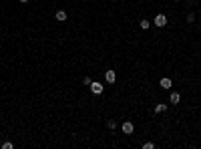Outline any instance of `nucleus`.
<instances>
[{
    "label": "nucleus",
    "mask_w": 201,
    "mask_h": 149,
    "mask_svg": "<svg viewBox=\"0 0 201 149\" xmlns=\"http://www.w3.org/2000/svg\"><path fill=\"white\" fill-rule=\"evenodd\" d=\"M121 129H123V133H125V135H131V133H133V131H135V125H133V123H131V121H125V123H123V127H121Z\"/></svg>",
    "instance_id": "1"
},
{
    "label": "nucleus",
    "mask_w": 201,
    "mask_h": 149,
    "mask_svg": "<svg viewBox=\"0 0 201 149\" xmlns=\"http://www.w3.org/2000/svg\"><path fill=\"white\" fill-rule=\"evenodd\" d=\"M153 22H155V26H165V24H167V16H165V14H157Z\"/></svg>",
    "instance_id": "2"
},
{
    "label": "nucleus",
    "mask_w": 201,
    "mask_h": 149,
    "mask_svg": "<svg viewBox=\"0 0 201 149\" xmlns=\"http://www.w3.org/2000/svg\"><path fill=\"white\" fill-rule=\"evenodd\" d=\"M103 89H105V87H103V85H100V83H91V91H93V93H94V95H100V93H103Z\"/></svg>",
    "instance_id": "3"
},
{
    "label": "nucleus",
    "mask_w": 201,
    "mask_h": 149,
    "mask_svg": "<svg viewBox=\"0 0 201 149\" xmlns=\"http://www.w3.org/2000/svg\"><path fill=\"white\" fill-rule=\"evenodd\" d=\"M105 81L107 83H115L117 81V73H115V71H105Z\"/></svg>",
    "instance_id": "4"
},
{
    "label": "nucleus",
    "mask_w": 201,
    "mask_h": 149,
    "mask_svg": "<svg viewBox=\"0 0 201 149\" xmlns=\"http://www.w3.org/2000/svg\"><path fill=\"white\" fill-rule=\"evenodd\" d=\"M159 85H161L163 89H171V85H173V83H171V79H167V77H163V79L159 81Z\"/></svg>",
    "instance_id": "5"
},
{
    "label": "nucleus",
    "mask_w": 201,
    "mask_h": 149,
    "mask_svg": "<svg viewBox=\"0 0 201 149\" xmlns=\"http://www.w3.org/2000/svg\"><path fill=\"white\" fill-rule=\"evenodd\" d=\"M169 101L173 103V105H177V103L181 101V95H179V93H171V97H169Z\"/></svg>",
    "instance_id": "6"
},
{
    "label": "nucleus",
    "mask_w": 201,
    "mask_h": 149,
    "mask_svg": "<svg viewBox=\"0 0 201 149\" xmlns=\"http://www.w3.org/2000/svg\"><path fill=\"white\" fill-rule=\"evenodd\" d=\"M56 20L64 22V20H67V12H64V10H58V12H56Z\"/></svg>",
    "instance_id": "7"
},
{
    "label": "nucleus",
    "mask_w": 201,
    "mask_h": 149,
    "mask_svg": "<svg viewBox=\"0 0 201 149\" xmlns=\"http://www.w3.org/2000/svg\"><path fill=\"white\" fill-rule=\"evenodd\" d=\"M155 111H157V113H163V111H167V105H165V103H159V105L155 107Z\"/></svg>",
    "instance_id": "8"
},
{
    "label": "nucleus",
    "mask_w": 201,
    "mask_h": 149,
    "mask_svg": "<svg viewBox=\"0 0 201 149\" xmlns=\"http://www.w3.org/2000/svg\"><path fill=\"white\" fill-rule=\"evenodd\" d=\"M91 83H93V81H91L88 77H85V79H82V85H85V87H91Z\"/></svg>",
    "instance_id": "9"
},
{
    "label": "nucleus",
    "mask_w": 201,
    "mask_h": 149,
    "mask_svg": "<svg viewBox=\"0 0 201 149\" xmlns=\"http://www.w3.org/2000/svg\"><path fill=\"white\" fill-rule=\"evenodd\" d=\"M141 28H143V30H147V28H149V20H141Z\"/></svg>",
    "instance_id": "10"
},
{
    "label": "nucleus",
    "mask_w": 201,
    "mask_h": 149,
    "mask_svg": "<svg viewBox=\"0 0 201 149\" xmlns=\"http://www.w3.org/2000/svg\"><path fill=\"white\" fill-rule=\"evenodd\" d=\"M153 147H155V145H153V143H151V141L143 143V149H153Z\"/></svg>",
    "instance_id": "11"
},
{
    "label": "nucleus",
    "mask_w": 201,
    "mask_h": 149,
    "mask_svg": "<svg viewBox=\"0 0 201 149\" xmlns=\"http://www.w3.org/2000/svg\"><path fill=\"white\" fill-rule=\"evenodd\" d=\"M107 127H109V129H115V127H117V123L111 119V121H107Z\"/></svg>",
    "instance_id": "12"
},
{
    "label": "nucleus",
    "mask_w": 201,
    "mask_h": 149,
    "mask_svg": "<svg viewBox=\"0 0 201 149\" xmlns=\"http://www.w3.org/2000/svg\"><path fill=\"white\" fill-rule=\"evenodd\" d=\"M12 147H14V145H12V143H8V141L2 143V149H12Z\"/></svg>",
    "instance_id": "13"
},
{
    "label": "nucleus",
    "mask_w": 201,
    "mask_h": 149,
    "mask_svg": "<svg viewBox=\"0 0 201 149\" xmlns=\"http://www.w3.org/2000/svg\"><path fill=\"white\" fill-rule=\"evenodd\" d=\"M20 2H28V0H20Z\"/></svg>",
    "instance_id": "14"
}]
</instances>
